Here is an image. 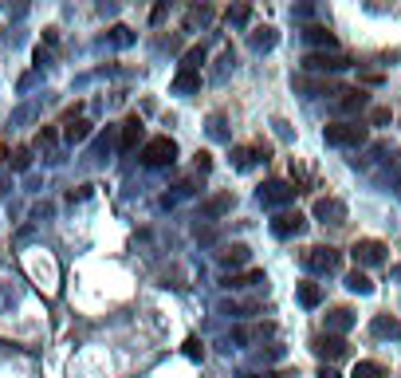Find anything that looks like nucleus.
<instances>
[{"label":"nucleus","instance_id":"f257e3e1","mask_svg":"<svg viewBox=\"0 0 401 378\" xmlns=\"http://www.w3.org/2000/svg\"><path fill=\"white\" fill-rule=\"evenodd\" d=\"M322 142H327V146H339V150L362 146V142H366V126H362V122H327V126H322Z\"/></svg>","mask_w":401,"mask_h":378},{"label":"nucleus","instance_id":"f03ea898","mask_svg":"<svg viewBox=\"0 0 401 378\" xmlns=\"http://www.w3.org/2000/svg\"><path fill=\"white\" fill-rule=\"evenodd\" d=\"M138 158L146 162V166H170V162L177 158V142H173L170 134H158V138H150L142 146Z\"/></svg>","mask_w":401,"mask_h":378},{"label":"nucleus","instance_id":"7ed1b4c3","mask_svg":"<svg viewBox=\"0 0 401 378\" xmlns=\"http://www.w3.org/2000/svg\"><path fill=\"white\" fill-rule=\"evenodd\" d=\"M303 264L311 272H339V264H342V252L339 249H331V245H315V249H307L303 252Z\"/></svg>","mask_w":401,"mask_h":378},{"label":"nucleus","instance_id":"20e7f679","mask_svg":"<svg viewBox=\"0 0 401 378\" xmlns=\"http://www.w3.org/2000/svg\"><path fill=\"white\" fill-rule=\"evenodd\" d=\"M303 67L307 71H322V75H327V71H342V67H351V60H346V56H342V51H307V56H303Z\"/></svg>","mask_w":401,"mask_h":378},{"label":"nucleus","instance_id":"39448f33","mask_svg":"<svg viewBox=\"0 0 401 378\" xmlns=\"http://www.w3.org/2000/svg\"><path fill=\"white\" fill-rule=\"evenodd\" d=\"M303 225H307V217H303L299 209H280L271 217V233H276V237H299Z\"/></svg>","mask_w":401,"mask_h":378},{"label":"nucleus","instance_id":"423d86ee","mask_svg":"<svg viewBox=\"0 0 401 378\" xmlns=\"http://www.w3.org/2000/svg\"><path fill=\"white\" fill-rule=\"evenodd\" d=\"M295 193H299V189L287 185V181H264V185H260V201H264V205H291Z\"/></svg>","mask_w":401,"mask_h":378},{"label":"nucleus","instance_id":"0eeeda50","mask_svg":"<svg viewBox=\"0 0 401 378\" xmlns=\"http://www.w3.org/2000/svg\"><path fill=\"white\" fill-rule=\"evenodd\" d=\"M315 217H319L322 225H342V221H346V205H342L339 197H319L315 201Z\"/></svg>","mask_w":401,"mask_h":378},{"label":"nucleus","instance_id":"6e6552de","mask_svg":"<svg viewBox=\"0 0 401 378\" xmlns=\"http://www.w3.org/2000/svg\"><path fill=\"white\" fill-rule=\"evenodd\" d=\"M351 256L358 260V264H381V260H386V245H381V240H354Z\"/></svg>","mask_w":401,"mask_h":378},{"label":"nucleus","instance_id":"1a4fd4ad","mask_svg":"<svg viewBox=\"0 0 401 378\" xmlns=\"http://www.w3.org/2000/svg\"><path fill=\"white\" fill-rule=\"evenodd\" d=\"M142 134H146V130H142V119H138V115H130V119L122 122V138H118V150H122V154H130V150H138Z\"/></svg>","mask_w":401,"mask_h":378},{"label":"nucleus","instance_id":"9d476101","mask_svg":"<svg viewBox=\"0 0 401 378\" xmlns=\"http://www.w3.org/2000/svg\"><path fill=\"white\" fill-rule=\"evenodd\" d=\"M315 355H319V358H331V363H334V358L346 355V339H339V335H319V339H315Z\"/></svg>","mask_w":401,"mask_h":378},{"label":"nucleus","instance_id":"9b49d317","mask_svg":"<svg viewBox=\"0 0 401 378\" xmlns=\"http://www.w3.org/2000/svg\"><path fill=\"white\" fill-rule=\"evenodd\" d=\"M232 205H236V197H232V189H224V193H212V197L200 205V213H205V217H224Z\"/></svg>","mask_w":401,"mask_h":378},{"label":"nucleus","instance_id":"f8f14e48","mask_svg":"<svg viewBox=\"0 0 401 378\" xmlns=\"http://www.w3.org/2000/svg\"><path fill=\"white\" fill-rule=\"evenodd\" d=\"M370 331H374L378 339H401V319H393V315H374Z\"/></svg>","mask_w":401,"mask_h":378},{"label":"nucleus","instance_id":"ddd939ff","mask_svg":"<svg viewBox=\"0 0 401 378\" xmlns=\"http://www.w3.org/2000/svg\"><path fill=\"white\" fill-rule=\"evenodd\" d=\"M232 158H236V166H240V169H248L252 166V162H268V146H236V150H232Z\"/></svg>","mask_w":401,"mask_h":378},{"label":"nucleus","instance_id":"4468645a","mask_svg":"<svg viewBox=\"0 0 401 378\" xmlns=\"http://www.w3.org/2000/svg\"><path fill=\"white\" fill-rule=\"evenodd\" d=\"M295 296H299L303 308H319V304H322V288L315 284V280H303L299 288H295Z\"/></svg>","mask_w":401,"mask_h":378},{"label":"nucleus","instance_id":"2eb2a0df","mask_svg":"<svg viewBox=\"0 0 401 378\" xmlns=\"http://www.w3.org/2000/svg\"><path fill=\"white\" fill-rule=\"evenodd\" d=\"M197 87H200V75H197V71H185V67H181L177 75H173V95H193Z\"/></svg>","mask_w":401,"mask_h":378},{"label":"nucleus","instance_id":"dca6fc26","mask_svg":"<svg viewBox=\"0 0 401 378\" xmlns=\"http://www.w3.org/2000/svg\"><path fill=\"white\" fill-rule=\"evenodd\" d=\"M221 284L224 288H248V284H268V280H264L260 268H248V272H240V276H224Z\"/></svg>","mask_w":401,"mask_h":378},{"label":"nucleus","instance_id":"f3484780","mask_svg":"<svg viewBox=\"0 0 401 378\" xmlns=\"http://www.w3.org/2000/svg\"><path fill=\"white\" fill-rule=\"evenodd\" d=\"M217 256H221V264H248L252 252H248V245H240V240H236V245H224Z\"/></svg>","mask_w":401,"mask_h":378},{"label":"nucleus","instance_id":"a211bd4d","mask_svg":"<svg viewBox=\"0 0 401 378\" xmlns=\"http://www.w3.org/2000/svg\"><path fill=\"white\" fill-rule=\"evenodd\" d=\"M366 103H370V99H366V91H362V87H351V91H342L339 107L346 110V115H354V110H362Z\"/></svg>","mask_w":401,"mask_h":378},{"label":"nucleus","instance_id":"6ab92c4d","mask_svg":"<svg viewBox=\"0 0 401 378\" xmlns=\"http://www.w3.org/2000/svg\"><path fill=\"white\" fill-rule=\"evenodd\" d=\"M346 288H351V292H358V296H370V292H374V280L366 276L362 268H354L351 276H346Z\"/></svg>","mask_w":401,"mask_h":378},{"label":"nucleus","instance_id":"aec40b11","mask_svg":"<svg viewBox=\"0 0 401 378\" xmlns=\"http://www.w3.org/2000/svg\"><path fill=\"white\" fill-rule=\"evenodd\" d=\"M303 36H307L311 44H322V48H331V51H334V32H331V28H322V24H311V28L303 32Z\"/></svg>","mask_w":401,"mask_h":378},{"label":"nucleus","instance_id":"412c9836","mask_svg":"<svg viewBox=\"0 0 401 378\" xmlns=\"http://www.w3.org/2000/svg\"><path fill=\"white\" fill-rule=\"evenodd\" d=\"M276 40H280V36H276V28H256V32H252V48H256V51L276 48Z\"/></svg>","mask_w":401,"mask_h":378},{"label":"nucleus","instance_id":"4be33fe9","mask_svg":"<svg viewBox=\"0 0 401 378\" xmlns=\"http://www.w3.org/2000/svg\"><path fill=\"white\" fill-rule=\"evenodd\" d=\"M87 134H90V122H83V119H75V122L63 126V138L67 142H87Z\"/></svg>","mask_w":401,"mask_h":378},{"label":"nucleus","instance_id":"5701e85b","mask_svg":"<svg viewBox=\"0 0 401 378\" xmlns=\"http://www.w3.org/2000/svg\"><path fill=\"white\" fill-rule=\"evenodd\" d=\"M351 323H354V311L351 308H334L331 319H327V327H331V331H346Z\"/></svg>","mask_w":401,"mask_h":378},{"label":"nucleus","instance_id":"b1692460","mask_svg":"<svg viewBox=\"0 0 401 378\" xmlns=\"http://www.w3.org/2000/svg\"><path fill=\"white\" fill-rule=\"evenodd\" d=\"M200 63H205V48H189V51H185V63H181V67H185V71H197Z\"/></svg>","mask_w":401,"mask_h":378},{"label":"nucleus","instance_id":"393cba45","mask_svg":"<svg viewBox=\"0 0 401 378\" xmlns=\"http://www.w3.org/2000/svg\"><path fill=\"white\" fill-rule=\"evenodd\" d=\"M351 378H381V367H378V363H358Z\"/></svg>","mask_w":401,"mask_h":378},{"label":"nucleus","instance_id":"a878e982","mask_svg":"<svg viewBox=\"0 0 401 378\" xmlns=\"http://www.w3.org/2000/svg\"><path fill=\"white\" fill-rule=\"evenodd\" d=\"M12 166H16V169H28L32 166V150H16V154H12Z\"/></svg>","mask_w":401,"mask_h":378},{"label":"nucleus","instance_id":"bb28decb","mask_svg":"<svg viewBox=\"0 0 401 378\" xmlns=\"http://www.w3.org/2000/svg\"><path fill=\"white\" fill-rule=\"evenodd\" d=\"M229 20H236V24H244V20H248V8H232V12H229Z\"/></svg>","mask_w":401,"mask_h":378},{"label":"nucleus","instance_id":"cd10ccee","mask_svg":"<svg viewBox=\"0 0 401 378\" xmlns=\"http://www.w3.org/2000/svg\"><path fill=\"white\" fill-rule=\"evenodd\" d=\"M209 166H212L209 154H197V174H209Z\"/></svg>","mask_w":401,"mask_h":378},{"label":"nucleus","instance_id":"c85d7f7f","mask_svg":"<svg viewBox=\"0 0 401 378\" xmlns=\"http://www.w3.org/2000/svg\"><path fill=\"white\" fill-rule=\"evenodd\" d=\"M370 122H390V110H386V107H378V110L370 115Z\"/></svg>","mask_w":401,"mask_h":378},{"label":"nucleus","instance_id":"c756f323","mask_svg":"<svg viewBox=\"0 0 401 378\" xmlns=\"http://www.w3.org/2000/svg\"><path fill=\"white\" fill-rule=\"evenodd\" d=\"M36 142H40V146H51V142H55V134H51V130H40V138H36Z\"/></svg>","mask_w":401,"mask_h":378},{"label":"nucleus","instance_id":"7c9ffc66","mask_svg":"<svg viewBox=\"0 0 401 378\" xmlns=\"http://www.w3.org/2000/svg\"><path fill=\"white\" fill-rule=\"evenodd\" d=\"M319 378H342V374H339V370H331V367H322V370H319Z\"/></svg>","mask_w":401,"mask_h":378},{"label":"nucleus","instance_id":"2f4dec72","mask_svg":"<svg viewBox=\"0 0 401 378\" xmlns=\"http://www.w3.org/2000/svg\"><path fill=\"white\" fill-rule=\"evenodd\" d=\"M4 158H8V150H4V146H0V162H4Z\"/></svg>","mask_w":401,"mask_h":378}]
</instances>
